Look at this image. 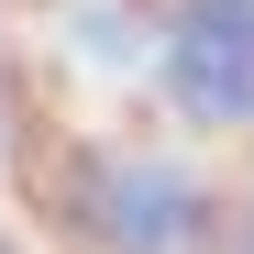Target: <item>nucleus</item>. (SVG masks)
I'll return each instance as SVG.
<instances>
[{
	"label": "nucleus",
	"mask_w": 254,
	"mask_h": 254,
	"mask_svg": "<svg viewBox=\"0 0 254 254\" xmlns=\"http://www.w3.org/2000/svg\"><path fill=\"white\" fill-rule=\"evenodd\" d=\"M0 254H22V243H11V232H0Z\"/></svg>",
	"instance_id": "obj_5"
},
{
	"label": "nucleus",
	"mask_w": 254,
	"mask_h": 254,
	"mask_svg": "<svg viewBox=\"0 0 254 254\" xmlns=\"http://www.w3.org/2000/svg\"><path fill=\"white\" fill-rule=\"evenodd\" d=\"M89 232H100V254H199L210 177L177 155H111V166H89Z\"/></svg>",
	"instance_id": "obj_2"
},
{
	"label": "nucleus",
	"mask_w": 254,
	"mask_h": 254,
	"mask_svg": "<svg viewBox=\"0 0 254 254\" xmlns=\"http://www.w3.org/2000/svg\"><path fill=\"white\" fill-rule=\"evenodd\" d=\"M155 89L188 133H254V0H166Z\"/></svg>",
	"instance_id": "obj_1"
},
{
	"label": "nucleus",
	"mask_w": 254,
	"mask_h": 254,
	"mask_svg": "<svg viewBox=\"0 0 254 254\" xmlns=\"http://www.w3.org/2000/svg\"><path fill=\"white\" fill-rule=\"evenodd\" d=\"M232 254H254V210H243V232H232Z\"/></svg>",
	"instance_id": "obj_4"
},
{
	"label": "nucleus",
	"mask_w": 254,
	"mask_h": 254,
	"mask_svg": "<svg viewBox=\"0 0 254 254\" xmlns=\"http://www.w3.org/2000/svg\"><path fill=\"white\" fill-rule=\"evenodd\" d=\"M155 33L166 22L144 11V0H66V45L89 56V66H111V77L122 66H155Z\"/></svg>",
	"instance_id": "obj_3"
}]
</instances>
